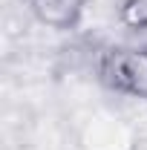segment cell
I'll use <instances>...</instances> for the list:
<instances>
[{
  "instance_id": "obj_1",
  "label": "cell",
  "mask_w": 147,
  "mask_h": 150,
  "mask_svg": "<svg viewBox=\"0 0 147 150\" xmlns=\"http://www.w3.org/2000/svg\"><path fill=\"white\" fill-rule=\"evenodd\" d=\"M98 81L115 95L147 101V46L112 43L95 61Z\"/></svg>"
},
{
  "instance_id": "obj_3",
  "label": "cell",
  "mask_w": 147,
  "mask_h": 150,
  "mask_svg": "<svg viewBox=\"0 0 147 150\" xmlns=\"http://www.w3.org/2000/svg\"><path fill=\"white\" fill-rule=\"evenodd\" d=\"M118 23L127 32L144 35L147 32V0H121L118 3Z\"/></svg>"
},
{
  "instance_id": "obj_2",
  "label": "cell",
  "mask_w": 147,
  "mask_h": 150,
  "mask_svg": "<svg viewBox=\"0 0 147 150\" xmlns=\"http://www.w3.org/2000/svg\"><path fill=\"white\" fill-rule=\"evenodd\" d=\"M26 3L40 26L55 32H69L81 23L90 0H26Z\"/></svg>"
}]
</instances>
